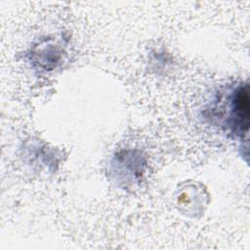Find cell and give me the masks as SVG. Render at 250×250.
<instances>
[{"label": "cell", "mask_w": 250, "mask_h": 250, "mask_svg": "<svg viewBox=\"0 0 250 250\" xmlns=\"http://www.w3.org/2000/svg\"><path fill=\"white\" fill-rule=\"evenodd\" d=\"M249 91L248 86H240L234 92L230 104V119L233 131L240 135H247L249 128Z\"/></svg>", "instance_id": "1"}]
</instances>
